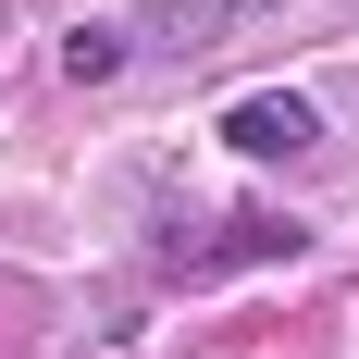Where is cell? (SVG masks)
<instances>
[{
	"instance_id": "obj_1",
	"label": "cell",
	"mask_w": 359,
	"mask_h": 359,
	"mask_svg": "<svg viewBox=\"0 0 359 359\" xmlns=\"http://www.w3.org/2000/svg\"><path fill=\"white\" fill-rule=\"evenodd\" d=\"M310 137H323V111L297 100V87H260V100L223 111V149H236V161H297Z\"/></svg>"
},
{
	"instance_id": "obj_2",
	"label": "cell",
	"mask_w": 359,
	"mask_h": 359,
	"mask_svg": "<svg viewBox=\"0 0 359 359\" xmlns=\"http://www.w3.org/2000/svg\"><path fill=\"white\" fill-rule=\"evenodd\" d=\"M223 25H236L223 0H149V13H137V62H198Z\"/></svg>"
},
{
	"instance_id": "obj_3",
	"label": "cell",
	"mask_w": 359,
	"mask_h": 359,
	"mask_svg": "<svg viewBox=\"0 0 359 359\" xmlns=\"http://www.w3.org/2000/svg\"><path fill=\"white\" fill-rule=\"evenodd\" d=\"M297 248H310V236H297L285 211H236V223L211 236V260H198V273H236V260H297Z\"/></svg>"
},
{
	"instance_id": "obj_4",
	"label": "cell",
	"mask_w": 359,
	"mask_h": 359,
	"mask_svg": "<svg viewBox=\"0 0 359 359\" xmlns=\"http://www.w3.org/2000/svg\"><path fill=\"white\" fill-rule=\"evenodd\" d=\"M124 62H137V25H74L62 37V74H74V87H111Z\"/></svg>"
},
{
	"instance_id": "obj_5",
	"label": "cell",
	"mask_w": 359,
	"mask_h": 359,
	"mask_svg": "<svg viewBox=\"0 0 359 359\" xmlns=\"http://www.w3.org/2000/svg\"><path fill=\"white\" fill-rule=\"evenodd\" d=\"M223 13H273V0H223Z\"/></svg>"
}]
</instances>
